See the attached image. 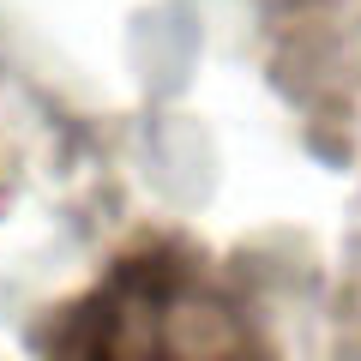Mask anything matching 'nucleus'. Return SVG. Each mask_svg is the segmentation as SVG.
Returning <instances> with one entry per match:
<instances>
[]
</instances>
